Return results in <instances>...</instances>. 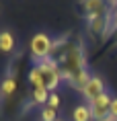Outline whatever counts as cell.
<instances>
[{
	"instance_id": "obj_1",
	"label": "cell",
	"mask_w": 117,
	"mask_h": 121,
	"mask_svg": "<svg viewBox=\"0 0 117 121\" xmlns=\"http://www.w3.org/2000/svg\"><path fill=\"white\" fill-rule=\"evenodd\" d=\"M53 45H56V39H52L47 33H37V35H33L31 45H29V47H31L33 64H39V62L45 60V57H52Z\"/></svg>"
},
{
	"instance_id": "obj_2",
	"label": "cell",
	"mask_w": 117,
	"mask_h": 121,
	"mask_svg": "<svg viewBox=\"0 0 117 121\" xmlns=\"http://www.w3.org/2000/svg\"><path fill=\"white\" fill-rule=\"evenodd\" d=\"M111 101H113V96L109 92H105L88 105L92 121H115V119H111Z\"/></svg>"
},
{
	"instance_id": "obj_3",
	"label": "cell",
	"mask_w": 117,
	"mask_h": 121,
	"mask_svg": "<svg viewBox=\"0 0 117 121\" xmlns=\"http://www.w3.org/2000/svg\"><path fill=\"white\" fill-rule=\"evenodd\" d=\"M107 90H105V82L101 76H91V80L86 82V86L82 88V96H84L86 101H88V105H91L95 99H99L101 95H105Z\"/></svg>"
},
{
	"instance_id": "obj_4",
	"label": "cell",
	"mask_w": 117,
	"mask_h": 121,
	"mask_svg": "<svg viewBox=\"0 0 117 121\" xmlns=\"http://www.w3.org/2000/svg\"><path fill=\"white\" fill-rule=\"evenodd\" d=\"M91 80V74H88V68H84V70H78V72H74L68 80H66V84L68 86H72L74 90H80L82 92V88L86 86V82Z\"/></svg>"
},
{
	"instance_id": "obj_5",
	"label": "cell",
	"mask_w": 117,
	"mask_h": 121,
	"mask_svg": "<svg viewBox=\"0 0 117 121\" xmlns=\"http://www.w3.org/2000/svg\"><path fill=\"white\" fill-rule=\"evenodd\" d=\"M27 80H29V84H31L33 88H45V78H43V72H41V68L37 64H33L27 70Z\"/></svg>"
},
{
	"instance_id": "obj_6",
	"label": "cell",
	"mask_w": 117,
	"mask_h": 121,
	"mask_svg": "<svg viewBox=\"0 0 117 121\" xmlns=\"http://www.w3.org/2000/svg\"><path fill=\"white\" fill-rule=\"evenodd\" d=\"M14 47H17V37L13 35V31L2 29L0 31V51L2 53H13Z\"/></svg>"
},
{
	"instance_id": "obj_7",
	"label": "cell",
	"mask_w": 117,
	"mask_h": 121,
	"mask_svg": "<svg viewBox=\"0 0 117 121\" xmlns=\"http://www.w3.org/2000/svg\"><path fill=\"white\" fill-rule=\"evenodd\" d=\"M49 90L45 88H33L31 92V103L33 105H39V107H47V101H49Z\"/></svg>"
},
{
	"instance_id": "obj_8",
	"label": "cell",
	"mask_w": 117,
	"mask_h": 121,
	"mask_svg": "<svg viewBox=\"0 0 117 121\" xmlns=\"http://www.w3.org/2000/svg\"><path fill=\"white\" fill-rule=\"evenodd\" d=\"M72 121H92L91 107H88V105H78V107L72 111Z\"/></svg>"
},
{
	"instance_id": "obj_9",
	"label": "cell",
	"mask_w": 117,
	"mask_h": 121,
	"mask_svg": "<svg viewBox=\"0 0 117 121\" xmlns=\"http://www.w3.org/2000/svg\"><path fill=\"white\" fill-rule=\"evenodd\" d=\"M41 121H60V119H58V113H56V109L43 107V109H41Z\"/></svg>"
},
{
	"instance_id": "obj_10",
	"label": "cell",
	"mask_w": 117,
	"mask_h": 121,
	"mask_svg": "<svg viewBox=\"0 0 117 121\" xmlns=\"http://www.w3.org/2000/svg\"><path fill=\"white\" fill-rule=\"evenodd\" d=\"M60 103H62L60 95H58V92H52V95H49V101H47V107H52V109H56V111H58Z\"/></svg>"
},
{
	"instance_id": "obj_11",
	"label": "cell",
	"mask_w": 117,
	"mask_h": 121,
	"mask_svg": "<svg viewBox=\"0 0 117 121\" xmlns=\"http://www.w3.org/2000/svg\"><path fill=\"white\" fill-rule=\"evenodd\" d=\"M111 119H117V96L111 101Z\"/></svg>"
},
{
	"instance_id": "obj_12",
	"label": "cell",
	"mask_w": 117,
	"mask_h": 121,
	"mask_svg": "<svg viewBox=\"0 0 117 121\" xmlns=\"http://www.w3.org/2000/svg\"><path fill=\"white\" fill-rule=\"evenodd\" d=\"M111 39H113V47H115V45H117V31L111 35Z\"/></svg>"
},
{
	"instance_id": "obj_13",
	"label": "cell",
	"mask_w": 117,
	"mask_h": 121,
	"mask_svg": "<svg viewBox=\"0 0 117 121\" xmlns=\"http://www.w3.org/2000/svg\"><path fill=\"white\" fill-rule=\"evenodd\" d=\"M115 121H117V119H115Z\"/></svg>"
}]
</instances>
